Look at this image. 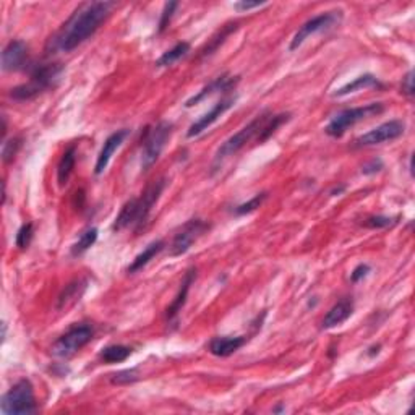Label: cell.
I'll return each instance as SVG.
<instances>
[{
  "label": "cell",
  "mask_w": 415,
  "mask_h": 415,
  "mask_svg": "<svg viewBox=\"0 0 415 415\" xmlns=\"http://www.w3.org/2000/svg\"><path fill=\"white\" fill-rule=\"evenodd\" d=\"M115 7V2H86L78 5L77 10L67 18L65 23L51 36L46 52L67 54L75 51L101 28Z\"/></svg>",
  "instance_id": "obj_1"
},
{
  "label": "cell",
  "mask_w": 415,
  "mask_h": 415,
  "mask_svg": "<svg viewBox=\"0 0 415 415\" xmlns=\"http://www.w3.org/2000/svg\"><path fill=\"white\" fill-rule=\"evenodd\" d=\"M65 67L62 64H44L36 65L31 70L29 80L23 84L10 89V97L15 101H29L33 97L43 95L47 89L56 88L59 84Z\"/></svg>",
  "instance_id": "obj_2"
},
{
  "label": "cell",
  "mask_w": 415,
  "mask_h": 415,
  "mask_svg": "<svg viewBox=\"0 0 415 415\" xmlns=\"http://www.w3.org/2000/svg\"><path fill=\"white\" fill-rule=\"evenodd\" d=\"M0 410L3 415H28L38 410L34 388L28 378H21L2 396Z\"/></svg>",
  "instance_id": "obj_3"
},
{
  "label": "cell",
  "mask_w": 415,
  "mask_h": 415,
  "mask_svg": "<svg viewBox=\"0 0 415 415\" xmlns=\"http://www.w3.org/2000/svg\"><path fill=\"white\" fill-rule=\"evenodd\" d=\"M383 112H385V104H383V102H372V104L367 106L351 107V109H344L334 115V117L329 120L324 132H327V135L333 138H341L351 127H354V125L359 122H364L365 119L377 117V115Z\"/></svg>",
  "instance_id": "obj_4"
},
{
  "label": "cell",
  "mask_w": 415,
  "mask_h": 415,
  "mask_svg": "<svg viewBox=\"0 0 415 415\" xmlns=\"http://www.w3.org/2000/svg\"><path fill=\"white\" fill-rule=\"evenodd\" d=\"M270 115L271 114H268V112L257 115V117L253 119L252 122H250L248 125H245L242 130H239L237 133H235V135L227 138V140L220 146V150L216 151V156H214L213 172L217 171V167H220L227 158L237 154L239 151L242 150L245 145H247V143L252 141L253 138H257L258 133L261 132L263 125H265L266 120L270 119Z\"/></svg>",
  "instance_id": "obj_5"
},
{
  "label": "cell",
  "mask_w": 415,
  "mask_h": 415,
  "mask_svg": "<svg viewBox=\"0 0 415 415\" xmlns=\"http://www.w3.org/2000/svg\"><path fill=\"white\" fill-rule=\"evenodd\" d=\"M174 125L171 122L156 123L154 127L146 128L145 140H143V150H141V171H150L154 166L156 161L159 159L163 150L166 148L169 138L172 135Z\"/></svg>",
  "instance_id": "obj_6"
},
{
  "label": "cell",
  "mask_w": 415,
  "mask_h": 415,
  "mask_svg": "<svg viewBox=\"0 0 415 415\" xmlns=\"http://www.w3.org/2000/svg\"><path fill=\"white\" fill-rule=\"evenodd\" d=\"M93 336H95V328L93 327H89L86 323L75 324L54 342L51 351L56 357L69 359V357L77 354L78 351H82L91 341Z\"/></svg>",
  "instance_id": "obj_7"
},
{
  "label": "cell",
  "mask_w": 415,
  "mask_h": 415,
  "mask_svg": "<svg viewBox=\"0 0 415 415\" xmlns=\"http://www.w3.org/2000/svg\"><path fill=\"white\" fill-rule=\"evenodd\" d=\"M342 18V12L341 10H333V12H324L320 13L313 18H310L309 21H305L300 28L297 29V33L294 34V38L291 39V46L289 49L291 51H296L305 43V39H309L310 36H313L316 33H321V31H327L329 28H333L334 25H337Z\"/></svg>",
  "instance_id": "obj_8"
},
{
  "label": "cell",
  "mask_w": 415,
  "mask_h": 415,
  "mask_svg": "<svg viewBox=\"0 0 415 415\" xmlns=\"http://www.w3.org/2000/svg\"><path fill=\"white\" fill-rule=\"evenodd\" d=\"M209 229V224L203 220H190L180 227L174 235L171 247H169V255L182 257L191 248L193 242H196L202 235Z\"/></svg>",
  "instance_id": "obj_9"
},
{
  "label": "cell",
  "mask_w": 415,
  "mask_h": 415,
  "mask_svg": "<svg viewBox=\"0 0 415 415\" xmlns=\"http://www.w3.org/2000/svg\"><path fill=\"white\" fill-rule=\"evenodd\" d=\"M404 132H405V123L403 122V120L394 119V120H390V122L378 125V127L373 128V130L364 133L362 137L357 138V140L354 141V145L357 146V148L381 145V143L398 140L399 137H403Z\"/></svg>",
  "instance_id": "obj_10"
},
{
  "label": "cell",
  "mask_w": 415,
  "mask_h": 415,
  "mask_svg": "<svg viewBox=\"0 0 415 415\" xmlns=\"http://www.w3.org/2000/svg\"><path fill=\"white\" fill-rule=\"evenodd\" d=\"M29 65V52L26 43L21 39H12L2 51V70L20 71Z\"/></svg>",
  "instance_id": "obj_11"
},
{
  "label": "cell",
  "mask_w": 415,
  "mask_h": 415,
  "mask_svg": "<svg viewBox=\"0 0 415 415\" xmlns=\"http://www.w3.org/2000/svg\"><path fill=\"white\" fill-rule=\"evenodd\" d=\"M235 101H237V96L222 97L220 102H216V104L213 106V109L209 110V112L202 115V117H200L198 120H195V122L190 125L189 132H187V137L195 138V137L202 135L203 132H206L214 122L220 120L221 115H224L227 110H229L230 107L235 104Z\"/></svg>",
  "instance_id": "obj_12"
},
{
  "label": "cell",
  "mask_w": 415,
  "mask_h": 415,
  "mask_svg": "<svg viewBox=\"0 0 415 415\" xmlns=\"http://www.w3.org/2000/svg\"><path fill=\"white\" fill-rule=\"evenodd\" d=\"M239 83V77H230V75H221V77L214 78L211 83L206 84L202 91L196 93L195 96H191L189 101L185 102V107H193L195 104H200V102L206 99V97L216 95V93H227L232 91Z\"/></svg>",
  "instance_id": "obj_13"
},
{
  "label": "cell",
  "mask_w": 415,
  "mask_h": 415,
  "mask_svg": "<svg viewBox=\"0 0 415 415\" xmlns=\"http://www.w3.org/2000/svg\"><path fill=\"white\" fill-rule=\"evenodd\" d=\"M128 135H130V130L122 128V130L114 132L112 135L107 137V140L104 141V145H102L99 156H97V161H96V166H95L96 176H101V174L106 171L107 166H109V163H110V158H112L115 151L122 146V143L125 141V138H127Z\"/></svg>",
  "instance_id": "obj_14"
},
{
  "label": "cell",
  "mask_w": 415,
  "mask_h": 415,
  "mask_svg": "<svg viewBox=\"0 0 415 415\" xmlns=\"http://www.w3.org/2000/svg\"><path fill=\"white\" fill-rule=\"evenodd\" d=\"M195 279H196V268H190L184 276V281H182L180 289H178V294L176 296V298H174L171 305L167 307L166 310L167 323H176L177 321L178 315H180L182 309H184V305L187 303V297H189L191 284L195 283Z\"/></svg>",
  "instance_id": "obj_15"
},
{
  "label": "cell",
  "mask_w": 415,
  "mask_h": 415,
  "mask_svg": "<svg viewBox=\"0 0 415 415\" xmlns=\"http://www.w3.org/2000/svg\"><path fill=\"white\" fill-rule=\"evenodd\" d=\"M130 226H135L137 229H141V209H140V200L138 198L128 200V202L123 204L122 209H120L119 216L115 217L112 230L120 232Z\"/></svg>",
  "instance_id": "obj_16"
},
{
  "label": "cell",
  "mask_w": 415,
  "mask_h": 415,
  "mask_svg": "<svg viewBox=\"0 0 415 415\" xmlns=\"http://www.w3.org/2000/svg\"><path fill=\"white\" fill-rule=\"evenodd\" d=\"M352 313H354V300L349 297L342 298V300H339L336 305L324 315L323 321H321V328L323 329L336 328L339 324H342L344 321L349 320Z\"/></svg>",
  "instance_id": "obj_17"
},
{
  "label": "cell",
  "mask_w": 415,
  "mask_h": 415,
  "mask_svg": "<svg viewBox=\"0 0 415 415\" xmlns=\"http://www.w3.org/2000/svg\"><path fill=\"white\" fill-rule=\"evenodd\" d=\"M86 289H88V279L86 278L71 281L70 284L65 285L64 291L60 292L59 298H57L56 309L57 310H64V309H67V307L73 305L75 302L82 298V296L84 294V291H86Z\"/></svg>",
  "instance_id": "obj_18"
},
{
  "label": "cell",
  "mask_w": 415,
  "mask_h": 415,
  "mask_svg": "<svg viewBox=\"0 0 415 415\" xmlns=\"http://www.w3.org/2000/svg\"><path fill=\"white\" fill-rule=\"evenodd\" d=\"M245 342H247V337L245 336L214 337L213 341L209 342V352L216 357H229L235 354Z\"/></svg>",
  "instance_id": "obj_19"
},
{
  "label": "cell",
  "mask_w": 415,
  "mask_h": 415,
  "mask_svg": "<svg viewBox=\"0 0 415 415\" xmlns=\"http://www.w3.org/2000/svg\"><path fill=\"white\" fill-rule=\"evenodd\" d=\"M370 88L381 89L383 88V83L377 77H375V75L365 73V75H360V77H357L354 80V82L347 83L342 88L336 89V91L333 93V96L334 97H344V96L352 95V93L362 91V89H370Z\"/></svg>",
  "instance_id": "obj_20"
},
{
  "label": "cell",
  "mask_w": 415,
  "mask_h": 415,
  "mask_svg": "<svg viewBox=\"0 0 415 415\" xmlns=\"http://www.w3.org/2000/svg\"><path fill=\"white\" fill-rule=\"evenodd\" d=\"M164 247H166L164 240H154V242H151L148 247L143 250L140 255H137L135 260L128 265V268H127L128 274H135V273H138V271H141L143 268H145L151 260H153V258H156L161 252H163Z\"/></svg>",
  "instance_id": "obj_21"
},
{
  "label": "cell",
  "mask_w": 415,
  "mask_h": 415,
  "mask_svg": "<svg viewBox=\"0 0 415 415\" xmlns=\"http://www.w3.org/2000/svg\"><path fill=\"white\" fill-rule=\"evenodd\" d=\"M75 163H77V146L70 145L65 150V153L62 154V158L57 164V182L60 187L67 185V182L70 180L71 172L75 169Z\"/></svg>",
  "instance_id": "obj_22"
},
{
  "label": "cell",
  "mask_w": 415,
  "mask_h": 415,
  "mask_svg": "<svg viewBox=\"0 0 415 415\" xmlns=\"http://www.w3.org/2000/svg\"><path fill=\"white\" fill-rule=\"evenodd\" d=\"M237 29H239V21H235V23H227V25L222 26V28L217 31V33L214 34L211 39H209L206 46H204L202 51H200V57H203V59H204V57L213 56V54L216 52L217 49H220L222 44L226 43V39L229 38V36Z\"/></svg>",
  "instance_id": "obj_23"
},
{
  "label": "cell",
  "mask_w": 415,
  "mask_h": 415,
  "mask_svg": "<svg viewBox=\"0 0 415 415\" xmlns=\"http://www.w3.org/2000/svg\"><path fill=\"white\" fill-rule=\"evenodd\" d=\"M190 52V44L185 41L177 43L176 46L172 49H169L163 54V56L159 57L158 60H156V67H159V69H166V67H171L178 62L180 59H184L185 56H189Z\"/></svg>",
  "instance_id": "obj_24"
},
{
  "label": "cell",
  "mask_w": 415,
  "mask_h": 415,
  "mask_svg": "<svg viewBox=\"0 0 415 415\" xmlns=\"http://www.w3.org/2000/svg\"><path fill=\"white\" fill-rule=\"evenodd\" d=\"M97 235H99V230H97L96 227H88V229H84L82 234H80L77 242L71 245V257H82L83 253H86L88 250L96 244Z\"/></svg>",
  "instance_id": "obj_25"
},
{
  "label": "cell",
  "mask_w": 415,
  "mask_h": 415,
  "mask_svg": "<svg viewBox=\"0 0 415 415\" xmlns=\"http://www.w3.org/2000/svg\"><path fill=\"white\" fill-rule=\"evenodd\" d=\"M132 355V349L128 346H122V344H114V346H107L99 352V359L104 364H120L125 362L128 357Z\"/></svg>",
  "instance_id": "obj_26"
},
{
  "label": "cell",
  "mask_w": 415,
  "mask_h": 415,
  "mask_svg": "<svg viewBox=\"0 0 415 415\" xmlns=\"http://www.w3.org/2000/svg\"><path fill=\"white\" fill-rule=\"evenodd\" d=\"M289 119H291V114H278V115H273V114H271V115H270V119L266 120V123L263 125L261 132L258 133L257 141H258V143H265V141L270 140V138L274 135L276 130H278V128L281 127V125L287 122Z\"/></svg>",
  "instance_id": "obj_27"
},
{
  "label": "cell",
  "mask_w": 415,
  "mask_h": 415,
  "mask_svg": "<svg viewBox=\"0 0 415 415\" xmlns=\"http://www.w3.org/2000/svg\"><path fill=\"white\" fill-rule=\"evenodd\" d=\"M21 145H23V138L21 137H13L10 140H5L2 143V159L3 163L8 164L15 159V156L20 151Z\"/></svg>",
  "instance_id": "obj_28"
},
{
  "label": "cell",
  "mask_w": 415,
  "mask_h": 415,
  "mask_svg": "<svg viewBox=\"0 0 415 415\" xmlns=\"http://www.w3.org/2000/svg\"><path fill=\"white\" fill-rule=\"evenodd\" d=\"M266 198H268L266 191H263V193L255 195L252 200H248L247 203H242V204H239V206H235V209H234L235 216H245V214H250V213L257 211V209L260 208L263 203H265Z\"/></svg>",
  "instance_id": "obj_29"
},
{
  "label": "cell",
  "mask_w": 415,
  "mask_h": 415,
  "mask_svg": "<svg viewBox=\"0 0 415 415\" xmlns=\"http://www.w3.org/2000/svg\"><path fill=\"white\" fill-rule=\"evenodd\" d=\"M138 380V370L137 368H128V370H120V372L110 375V383L112 385H132Z\"/></svg>",
  "instance_id": "obj_30"
},
{
  "label": "cell",
  "mask_w": 415,
  "mask_h": 415,
  "mask_svg": "<svg viewBox=\"0 0 415 415\" xmlns=\"http://www.w3.org/2000/svg\"><path fill=\"white\" fill-rule=\"evenodd\" d=\"M33 235H34V226L31 224V222H26V224H23L20 227V230L16 232V247L18 248H28L31 240H33Z\"/></svg>",
  "instance_id": "obj_31"
},
{
  "label": "cell",
  "mask_w": 415,
  "mask_h": 415,
  "mask_svg": "<svg viewBox=\"0 0 415 415\" xmlns=\"http://www.w3.org/2000/svg\"><path fill=\"white\" fill-rule=\"evenodd\" d=\"M178 7L177 2H167L166 5H164V10L163 13H161V20H159V28H158V33H164V31L167 29V26L171 25V20L174 16V12H176V8Z\"/></svg>",
  "instance_id": "obj_32"
},
{
  "label": "cell",
  "mask_w": 415,
  "mask_h": 415,
  "mask_svg": "<svg viewBox=\"0 0 415 415\" xmlns=\"http://www.w3.org/2000/svg\"><path fill=\"white\" fill-rule=\"evenodd\" d=\"M396 222L394 217H388V216H372L367 217L364 222L365 227L368 229H386V227L392 226Z\"/></svg>",
  "instance_id": "obj_33"
},
{
  "label": "cell",
  "mask_w": 415,
  "mask_h": 415,
  "mask_svg": "<svg viewBox=\"0 0 415 415\" xmlns=\"http://www.w3.org/2000/svg\"><path fill=\"white\" fill-rule=\"evenodd\" d=\"M370 271H372V268H370L367 263H360V265L355 266V270L351 273V281L352 283H359V281L367 278Z\"/></svg>",
  "instance_id": "obj_34"
},
{
  "label": "cell",
  "mask_w": 415,
  "mask_h": 415,
  "mask_svg": "<svg viewBox=\"0 0 415 415\" xmlns=\"http://www.w3.org/2000/svg\"><path fill=\"white\" fill-rule=\"evenodd\" d=\"M381 169H383V161L375 158L362 167V174H364V176H373V174L380 172Z\"/></svg>",
  "instance_id": "obj_35"
},
{
  "label": "cell",
  "mask_w": 415,
  "mask_h": 415,
  "mask_svg": "<svg viewBox=\"0 0 415 415\" xmlns=\"http://www.w3.org/2000/svg\"><path fill=\"white\" fill-rule=\"evenodd\" d=\"M263 5H266V2H248V0H240V2L234 3V8L239 12H248V10H253V8H260Z\"/></svg>",
  "instance_id": "obj_36"
},
{
  "label": "cell",
  "mask_w": 415,
  "mask_h": 415,
  "mask_svg": "<svg viewBox=\"0 0 415 415\" xmlns=\"http://www.w3.org/2000/svg\"><path fill=\"white\" fill-rule=\"evenodd\" d=\"M401 89H403V93L405 96L414 95V71L412 70L407 71V75L403 78V86H401Z\"/></svg>",
  "instance_id": "obj_37"
},
{
  "label": "cell",
  "mask_w": 415,
  "mask_h": 415,
  "mask_svg": "<svg viewBox=\"0 0 415 415\" xmlns=\"http://www.w3.org/2000/svg\"><path fill=\"white\" fill-rule=\"evenodd\" d=\"M380 349H381V346H380V344H377V346L370 347L368 352H367V355H368V357H375V355H378V354H380Z\"/></svg>",
  "instance_id": "obj_38"
},
{
  "label": "cell",
  "mask_w": 415,
  "mask_h": 415,
  "mask_svg": "<svg viewBox=\"0 0 415 415\" xmlns=\"http://www.w3.org/2000/svg\"><path fill=\"white\" fill-rule=\"evenodd\" d=\"M346 190V185H341L339 187V189H334L333 191H331V195H339V193H342V191Z\"/></svg>",
  "instance_id": "obj_39"
}]
</instances>
